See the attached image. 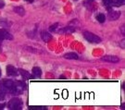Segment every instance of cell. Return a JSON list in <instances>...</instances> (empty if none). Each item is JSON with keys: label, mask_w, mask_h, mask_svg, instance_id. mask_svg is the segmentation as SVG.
<instances>
[{"label": "cell", "mask_w": 125, "mask_h": 110, "mask_svg": "<svg viewBox=\"0 0 125 110\" xmlns=\"http://www.w3.org/2000/svg\"><path fill=\"white\" fill-rule=\"evenodd\" d=\"M13 36L11 35L8 31L4 29H0V40H12Z\"/></svg>", "instance_id": "cell-4"}, {"label": "cell", "mask_w": 125, "mask_h": 110, "mask_svg": "<svg viewBox=\"0 0 125 110\" xmlns=\"http://www.w3.org/2000/svg\"><path fill=\"white\" fill-rule=\"evenodd\" d=\"M19 71H20V73L22 75L24 78H29V79H32L33 78V76H31L28 71L24 70H19Z\"/></svg>", "instance_id": "cell-13"}, {"label": "cell", "mask_w": 125, "mask_h": 110, "mask_svg": "<svg viewBox=\"0 0 125 110\" xmlns=\"http://www.w3.org/2000/svg\"><path fill=\"white\" fill-rule=\"evenodd\" d=\"M46 107L45 106H30L29 107V109L30 110H43V109H45Z\"/></svg>", "instance_id": "cell-16"}, {"label": "cell", "mask_w": 125, "mask_h": 110, "mask_svg": "<svg viewBox=\"0 0 125 110\" xmlns=\"http://www.w3.org/2000/svg\"><path fill=\"white\" fill-rule=\"evenodd\" d=\"M96 20H97V21L98 22L103 23V22H105V20H106V17H105V15H104V14L100 13L96 16Z\"/></svg>", "instance_id": "cell-14"}, {"label": "cell", "mask_w": 125, "mask_h": 110, "mask_svg": "<svg viewBox=\"0 0 125 110\" xmlns=\"http://www.w3.org/2000/svg\"><path fill=\"white\" fill-rule=\"evenodd\" d=\"M83 37L85 38V40H87L89 43H92V44H99L101 42L100 37L92 33V32H90V31H84L83 32Z\"/></svg>", "instance_id": "cell-1"}, {"label": "cell", "mask_w": 125, "mask_h": 110, "mask_svg": "<svg viewBox=\"0 0 125 110\" xmlns=\"http://www.w3.org/2000/svg\"><path fill=\"white\" fill-rule=\"evenodd\" d=\"M101 59L103 61L109 62V63H117V62L120 61V58L118 57H115V56H105Z\"/></svg>", "instance_id": "cell-6"}, {"label": "cell", "mask_w": 125, "mask_h": 110, "mask_svg": "<svg viewBox=\"0 0 125 110\" xmlns=\"http://www.w3.org/2000/svg\"><path fill=\"white\" fill-rule=\"evenodd\" d=\"M27 2H29V3H32L33 2V0H26Z\"/></svg>", "instance_id": "cell-21"}, {"label": "cell", "mask_w": 125, "mask_h": 110, "mask_svg": "<svg viewBox=\"0 0 125 110\" xmlns=\"http://www.w3.org/2000/svg\"><path fill=\"white\" fill-rule=\"evenodd\" d=\"M112 1H114V2L116 3L115 6H121V5L124 2V0H112Z\"/></svg>", "instance_id": "cell-17"}, {"label": "cell", "mask_w": 125, "mask_h": 110, "mask_svg": "<svg viewBox=\"0 0 125 110\" xmlns=\"http://www.w3.org/2000/svg\"><path fill=\"white\" fill-rule=\"evenodd\" d=\"M0 76H1V69H0Z\"/></svg>", "instance_id": "cell-23"}, {"label": "cell", "mask_w": 125, "mask_h": 110, "mask_svg": "<svg viewBox=\"0 0 125 110\" xmlns=\"http://www.w3.org/2000/svg\"><path fill=\"white\" fill-rule=\"evenodd\" d=\"M21 106H22V103L19 98H12L8 105L9 108L11 110L21 109Z\"/></svg>", "instance_id": "cell-2"}, {"label": "cell", "mask_w": 125, "mask_h": 110, "mask_svg": "<svg viewBox=\"0 0 125 110\" xmlns=\"http://www.w3.org/2000/svg\"><path fill=\"white\" fill-rule=\"evenodd\" d=\"M41 75H42V70H41L40 68L34 67L32 69V76H33V78H40Z\"/></svg>", "instance_id": "cell-10"}, {"label": "cell", "mask_w": 125, "mask_h": 110, "mask_svg": "<svg viewBox=\"0 0 125 110\" xmlns=\"http://www.w3.org/2000/svg\"><path fill=\"white\" fill-rule=\"evenodd\" d=\"M3 84H4V86L6 88L9 89V91H11V92H16V90H17V86L12 80H4Z\"/></svg>", "instance_id": "cell-3"}, {"label": "cell", "mask_w": 125, "mask_h": 110, "mask_svg": "<svg viewBox=\"0 0 125 110\" xmlns=\"http://www.w3.org/2000/svg\"><path fill=\"white\" fill-rule=\"evenodd\" d=\"M7 74L11 77H16L18 75V70L15 68V67L9 65L7 67Z\"/></svg>", "instance_id": "cell-5"}, {"label": "cell", "mask_w": 125, "mask_h": 110, "mask_svg": "<svg viewBox=\"0 0 125 110\" xmlns=\"http://www.w3.org/2000/svg\"><path fill=\"white\" fill-rule=\"evenodd\" d=\"M5 97V93L2 91H0V100H3Z\"/></svg>", "instance_id": "cell-19"}, {"label": "cell", "mask_w": 125, "mask_h": 110, "mask_svg": "<svg viewBox=\"0 0 125 110\" xmlns=\"http://www.w3.org/2000/svg\"><path fill=\"white\" fill-rule=\"evenodd\" d=\"M64 57L65 58H67V59H78L79 57H78V55L75 53H67L64 55Z\"/></svg>", "instance_id": "cell-12"}, {"label": "cell", "mask_w": 125, "mask_h": 110, "mask_svg": "<svg viewBox=\"0 0 125 110\" xmlns=\"http://www.w3.org/2000/svg\"><path fill=\"white\" fill-rule=\"evenodd\" d=\"M5 6V3L3 0H0V9H2V8H4Z\"/></svg>", "instance_id": "cell-20"}, {"label": "cell", "mask_w": 125, "mask_h": 110, "mask_svg": "<svg viewBox=\"0 0 125 110\" xmlns=\"http://www.w3.org/2000/svg\"><path fill=\"white\" fill-rule=\"evenodd\" d=\"M58 23H55V24H53V25H51V26L49 27V31L52 32V31H57V29H58Z\"/></svg>", "instance_id": "cell-15"}, {"label": "cell", "mask_w": 125, "mask_h": 110, "mask_svg": "<svg viewBox=\"0 0 125 110\" xmlns=\"http://www.w3.org/2000/svg\"><path fill=\"white\" fill-rule=\"evenodd\" d=\"M58 33H65V34H70V33H72L75 31V29L73 27H65V28H62L60 30L57 31Z\"/></svg>", "instance_id": "cell-7"}, {"label": "cell", "mask_w": 125, "mask_h": 110, "mask_svg": "<svg viewBox=\"0 0 125 110\" xmlns=\"http://www.w3.org/2000/svg\"><path fill=\"white\" fill-rule=\"evenodd\" d=\"M103 3L105 6H109L112 3V0H103Z\"/></svg>", "instance_id": "cell-18"}, {"label": "cell", "mask_w": 125, "mask_h": 110, "mask_svg": "<svg viewBox=\"0 0 125 110\" xmlns=\"http://www.w3.org/2000/svg\"><path fill=\"white\" fill-rule=\"evenodd\" d=\"M121 16V12L119 11H111L108 13V19L110 20H117Z\"/></svg>", "instance_id": "cell-8"}, {"label": "cell", "mask_w": 125, "mask_h": 110, "mask_svg": "<svg viewBox=\"0 0 125 110\" xmlns=\"http://www.w3.org/2000/svg\"><path fill=\"white\" fill-rule=\"evenodd\" d=\"M14 11L18 15H20V16H24L25 15V9H23L22 7H15L14 8Z\"/></svg>", "instance_id": "cell-11"}, {"label": "cell", "mask_w": 125, "mask_h": 110, "mask_svg": "<svg viewBox=\"0 0 125 110\" xmlns=\"http://www.w3.org/2000/svg\"><path fill=\"white\" fill-rule=\"evenodd\" d=\"M4 106H5V105H0V109H2Z\"/></svg>", "instance_id": "cell-22"}, {"label": "cell", "mask_w": 125, "mask_h": 110, "mask_svg": "<svg viewBox=\"0 0 125 110\" xmlns=\"http://www.w3.org/2000/svg\"><path fill=\"white\" fill-rule=\"evenodd\" d=\"M41 38L43 39L44 42L47 43V42H49L50 40L52 39V35L50 34L49 32H47V31H42L41 32Z\"/></svg>", "instance_id": "cell-9"}]
</instances>
